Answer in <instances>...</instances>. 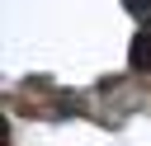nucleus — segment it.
<instances>
[{
    "instance_id": "nucleus-1",
    "label": "nucleus",
    "mask_w": 151,
    "mask_h": 146,
    "mask_svg": "<svg viewBox=\"0 0 151 146\" xmlns=\"http://www.w3.org/2000/svg\"><path fill=\"white\" fill-rule=\"evenodd\" d=\"M127 66L132 71H151V24L132 38V52H127Z\"/></svg>"
},
{
    "instance_id": "nucleus-2",
    "label": "nucleus",
    "mask_w": 151,
    "mask_h": 146,
    "mask_svg": "<svg viewBox=\"0 0 151 146\" xmlns=\"http://www.w3.org/2000/svg\"><path fill=\"white\" fill-rule=\"evenodd\" d=\"M123 5H127L137 19H151V0H123Z\"/></svg>"
}]
</instances>
